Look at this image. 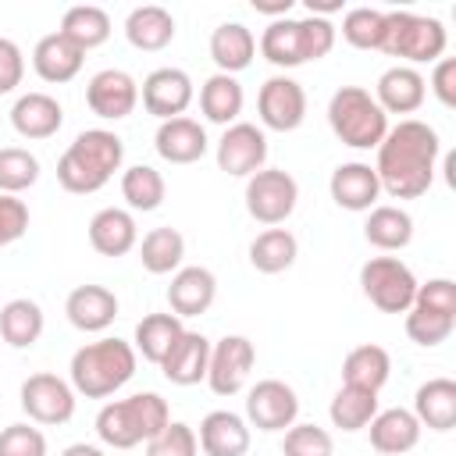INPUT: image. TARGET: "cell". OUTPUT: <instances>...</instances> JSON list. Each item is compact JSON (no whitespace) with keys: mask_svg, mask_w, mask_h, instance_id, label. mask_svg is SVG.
Listing matches in <instances>:
<instances>
[{"mask_svg":"<svg viewBox=\"0 0 456 456\" xmlns=\"http://www.w3.org/2000/svg\"><path fill=\"white\" fill-rule=\"evenodd\" d=\"M442 153L438 132L428 121L403 118L392 125L378 146L374 175L381 182V192L392 200H417L435 182V160Z\"/></svg>","mask_w":456,"mask_h":456,"instance_id":"cell-1","label":"cell"},{"mask_svg":"<svg viewBox=\"0 0 456 456\" xmlns=\"http://www.w3.org/2000/svg\"><path fill=\"white\" fill-rule=\"evenodd\" d=\"M125 160V142L107 132V128H86L75 135V142L61 153L57 160V182L75 192V196H89L100 192L110 175L121 167Z\"/></svg>","mask_w":456,"mask_h":456,"instance_id":"cell-2","label":"cell"},{"mask_svg":"<svg viewBox=\"0 0 456 456\" xmlns=\"http://www.w3.org/2000/svg\"><path fill=\"white\" fill-rule=\"evenodd\" d=\"M135 363H139V356L125 338H96V342H86L71 353L68 378H71V388L78 395L107 399L132 381Z\"/></svg>","mask_w":456,"mask_h":456,"instance_id":"cell-3","label":"cell"},{"mask_svg":"<svg viewBox=\"0 0 456 456\" xmlns=\"http://www.w3.org/2000/svg\"><path fill=\"white\" fill-rule=\"evenodd\" d=\"M338 28L328 18L306 14V18H278L267 21L260 32V57L274 68H299L310 61H321L331 53Z\"/></svg>","mask_w":456,"mask_h":456,"instance_id":"cell-4","label":"cell"},{"mask_svg":"<svg viewBox=\"0 0 456 456\" xmlns=\"http://www.w3.org/2000/svg\"><path fill=\"white\" fill-rule=\"evenodd\" d=\"M167 420H171L167 399H160L157 392H135L128 399H114L100 406L96 438L110 449H135L153 435H160Z\"/></svg>","mask_w":456,"mask_h":456,"instance_id":"cell-5","label":"cell"},{"mask_svg":"<svg viewBox=\"0 0 456 456\" xmlns=\"http://www.w3.org/2000/svg\"><path fill=\"white\" fill-rule=\"evenodd\" d=\"M328 125L349 150H378L388 132V114L363 86H338L328 100Z\"/></svg>","mask_w":456,"mask_h":456,"instance_id":"cell-6","label":"cell"},{"mask_svg":"<svg viewBox=\"0 0 456 456\" xmlns=\"http://www.w3.org/2000/svg\"><path fill=\"white\" fill-rule=\"evenodd\" d=\"M445 25L431 14H413V11H385V32L381 46L388 57L413 64H435L445 53Z\"/></svg>","mask_w":456,"mask_h":456,"instance_id":"cell-7","label":"cell"},{"mask_svg":"<svg viewBox=\"0 0 456 456\" xmlns=\"http://www.w3.org/2000/svg\"><path fill=\"white\" fill-rule=\"evenodd\" d=\"M417 278L399 256H370L360 267V289L381 314H406L417 296Z\"/></svg>","mask_w":456,"mask_h":456,"instance_id":"cell-8","label":"cell"},{"mask_svg":"<svg viewBox=\"0 0 456 456\" xmlns=\"http://www.w3.org/2000/svg\"><path fill=\"white\" fill-rule=\"evenodd\" d=\"M299 203V185L285 167H260L246 178V210L253 221L278 228Z\"/></svg>","mask_w":456,"mask_h":456,"instance_id":"cell-9","label":"cell"},{"mask_svg":"<svg viewBox=\"0 0 456 456\" xmlns=\"http://www.w3.org/2000/svg\"><path fill=\"white\" fill-rule=\"evenodd\" d=\"M18 403L28 413V420H36V424H50L53 428V424H68L75 417V388H71V381L50 374V370L28 374L21 381Z\"/></svg>","mask_w":456,"mask_h":456,"instance_id":"cell-10","label":"cell"},{"mask_svg":"<svg viewBox=\"0 0 456 456\" xmlns=\"http://www.w3.org/2000/svg\"><path fill=\"white\" fill-rule=\"evenodd\" d=\"M256 114L271 132H296L306 121V89L289 75H271L256 93Z\"/></svg>","mask_w":456,"mask_h":456,"instance_id":"cell-11","label":"cell"},{"mask_svg":"<svg viewBox=\"0 0 456 456\" xmlns=\"http://www.w3.org/2000/svg\"><path fill=\"white\" fill-rule=\"evenodd\" d=\"M217 167L232 178H249L267 164V135L253 121H235L217 139Z\"/></svg>","mask_w":456,"mask_h":456,"instance_id":"cell-12","label":"cell"},{"mask_svg":"<svg viewBox=\"0 0 456 456\" xmlns=\"http://www.w3.org/2000/svg\"><path fill=\"white\" fill-rule=\"evenodd\" d=\"M256 349L246 335H224L221 342L210 346V363H207V385L214 395H235L246 388L249 370H253Z\"/></svg>","mask_w":456,"mask_h":456,"instance_id":"cell-13","label":"cell"},{"mask_svg":"<svg viewBox=\"0 0 456 456\" xmlns=\"http://www.w3.org/2000/svg\"><path fill=\"white\" fill-rule=\"evenodd\" d=\"M299 417V395L278 378H264L246 395V424L256 431H285Z\"/></svg>","mask_w":456,"mask_h":456,"instance_id":"cell-14","label":"cell"},{"mask_svg":"<svg viewBox=\"0 0 456 456\" xmlns=\"http://www.w3.org/2000/svg\"><path fill=\"white\" fill-rule=\"evenodd\" d=\"M139 96H142L146 114H153L160 121H171V118H182L189 110L196 89H192L189 71H182V68H153L142 78Z\"/></svg>","mask_w":456,"mask_h":456,"instance_id":"cell-15","label":"cell"},{"mask_svg":"<svg viewBox=\"0 0 456 456\" xmlns=\"http://www.w3.org/2000/svg\"><path fill=\"white\" fill-rule=\"evenodd\" d=\"M86 103L103 121H121L139 103V82L121 68H103L86 82Z\"/></svg>","mask_w":456,"mask_h":456,"instance_id":"cell-16","label":"cell"},{"mask_svg":"<svg viewBox=\"0 0 456 456\" xmlns=\"http://www.w3.org/2000/svg\"><path fill=\"white\" fill-rule=\"evenodd\" d=\"M374 100L385 114H417L428 100V78L410 64H395L381 71L374 86Z\"/></svg>","mask_w":456,"mask_h":456,"instance_id":"cell-17","label":"cell"},{"mask_svg":"<svg viewBox=\"0 0 456 456\" xmlns=\"http://www.w3.org/2000/svg\"><path fill=\"white\" fill-rule=\"evenodd\" d=\"M328 192L331 200L342 207V210H353V214H363L370 207H378V196H381V182L374 175L370 164L363 160H349V164H338L328 178Z\"/></svg>","mask_w":456,"mask_h":456,"instance_id":"cell-18","label":"cell"},{"mask_svg":"<svg viewBox=\"0 0 456 456\" xmlns=\"http://www.w3.org/2000/svg\"><path fill=\"white\" fill-rule=\"evenodd\" d=\"M217 299V278L207 267H178L167 285V303L175 317H200Z\"/></svg>","mask_w":456,"mask_h":456,"instance_id":"cell-19","label":"cell"},{"mask_svg":"<svg viewBox=\"0 0 456 456\" xmlns=\"http://www.w3.org/2000/svg\"><path fill=\"white\" fill-rule=\"evenodd\" d=\"M11 125H14V132L21 139L39 142V139H50V135L61 132L64 107L50 93H21L14 100V107H11Z\"/></svg>","mask_w":456,"mask_h":456,"instance_id":"cell-20","label":"cell"},{"mask_svg":"<svg viewBox=\"0 0 456 456\" xmlns=\"http://www.w3.org/2000/svg\"><path fill=\"white\" fill-rule=\"evenodd\" d=\"M153 150L167 164H196L210 150V139H207V128L200 121H192V118L182 114V118L160 121V128L153 135Z\"/></svg>","mask_w":456,"mask_h":456,"instance_id":"cell-21","label":"cell"},{"mask_svg":"<svg viewBox=\"0 0 456 456\" xmlns=\"http://www.w3.org/2000/svg\"><path fill=\"white\" fill-rule=\"evenodd\" d=\"M64 314L71 321V328L86 331V335H96V331H107L118 317V296L103 285H78L68 292L64 299Z\"/></svg>","mask_w":456,"mask_h":456,"instance_id":"cell-22","label":"cell"},{"mask_svg":"<svg viewBox=\"0 0 456 456\" xmlns=\"http://www.w3.org/2000/svg\"><path fill=\"white\" fill-rule=\"evenodd\" d=\"M207 363H210V338L185 328L160 360V370L171 385H200L207 381Z\"/></svg>","mask_w":456,"mask_h":456,"instance_id":"cell-23","label":"cell"},{"mask_svg":"<svg viewBox=\"0 0 456 456\" xmlns=\"http://www.w3.org/2000/svg\"><path fill=\"white\" fill-rule=\"evenodd\" d=\"M196 442L207 456H246L249 452V424H246V417H239L232 410H210L200 420Z\"/></svg>","mask_w":456,"mask_h":456,"instance_id":"cell-24","label":"cell"},{"mask_svg":"<svg viewBox=\"0 0 456 456\" xmlns=\"http://www.w3.org/2000/svg\"><path fill=\"white\" fill-rule=\"evenodd\" d=\"M135 242H139V228H135L132 210L103 207V210L93 214V221H89V246L100 256H125V253L135 249Z\"/></svg>","mask_w":456,"mask_h":456,"instance_id":"cell-25","label":"cell"},{"mask_svg":"<svg viewBox=\"0 0 456 456\" xmlns=\"http://www.w3.org/2000/svg\"><path fill=\"white\" fill-rule=\"evenodd\" d=\"M367 431H370V445L381 456H403V452H410L420 442V431L424 428L413 417V410L392 406V410H378L374 420L367 424Z\"/></svg>","mask_w":456,"mask_h":456,"instance_id":"cell-26","label":"cell"},{"mask_svg":"<svg viewBox=\"0 0 456 456\" xmlns=\"http://www.w3.org/2000/svg\"><path fill=\"white\" fill-rule=\"evenodd\" d=\"M82 64H86V53H82L71 39H64L61 32L43 36V39L36 43V50H32V68H36V75H39L43 82H50V86L71 82V78L82 71Z\"/></svg>","mask_w":456,"mask_h":456,"instance_id":"cell-27","label":"cell"},{"mask_svg":"<svg viewBox=\"0 0 456 456\" xmlns=\"http://www.w3.org/2000/svg\"><path fill=\"white\" fill-rule=\"evenodd\" d=\"M256 57V36L242 21H221L210 32V61L217 64L221 75L246 71Z\"/></svg>","mask_w":456,"mask_h":456,"instance_id":"cell-28","label":"cell"},{"mask_svg":"<svg viewBox=\"0 0 456 456\" xmlns=\"http://www.w3.org/2000/svg\"><path fill=\"white\" fill-rule=\"evenodd\" d=\"M413 417L420 420V428L452 431L456 428V381L428 378L413 395Z\"/></svg>","mask_w":456,"mask_h":456,"instance_id":"cell-29","label":"cell"},{"mask_svg":"<svg viewBox=\"0 0 456 456\" xmlns=\"http://www.w3.org/2000/svg\"><path fill=\"white\" fill-rule=\"evenodd\" d=\"M125 39L142 50V53H157L175 39V18L167 7L160 4H142L135 11H128L125 18Z\"/></svg>","mask_w":456,"mask_h":456,"instance_id":"cell-30","label":"cell"},{"mask_svg":"<svg viewBox=\"0 0 456 456\" xmlns=\"http://www.w3.org/2000/svg\"><path fill=\"white\" fill-rule=\"evenodd\" d=\"M363 239L374 246V249H406L410 239H413V217L403 210V207H392V203H378L367 210V221H363Z\"/></svg>","mask_w":456,"mask_h":456,"instance_id":"cell-31","label":"cell"},{"mask_svg":"<svg viewBox=\"0 0 456 456\" xmlns=\"http://www.w3.org/2000/svg\"><path fill=\"white\" fill-rule=\"evenodd\" d=\"M388 374H392V356H388V349H381L374 342H363V346L349 349L346 360H342V385H353V388L381 392Z\"/></svg>","mask_w":456,"mask_h":456,"instance_id":"cell-32","label":"cell"},{"mask_svg":"<svg viewBox=\"0 0 456 456\" xmlns=\"http://www.w3.org/2000/svg\"><path fill=\"white\" fill-rule=\"evenodd\" d=\"M242 103H246V96H242V86H239L235 75L214 71V75L200 86V110H203V118L214 121V125H224V128L235 125L239 114H242Z\"/></svg>","mask_w":456,"mask_h":456,"instance_id":"cell-33","label":"cell"},{"mask_svg":"<svg viewBox=\"0 0 456 456\" xmlns=\"http://www.w3.org/2000/svg\"><path fill=\"white\" fill-rule=\"evenodd\" d=\"M43 306L28 296H18V299H7L0 306V338L14 349H28L39 342L43 335Z\"/></svg>","mask_w":456,"mask_h":456,"instance_id":"cell-34","label":"cell"},{"mask_svg":"<svg viewBox=\"0 0 456 456\" xmlns=\"http://www.w3.org/2000/svg\"><path fill=\"white\" fill-rule=\"evenodd\" d=\"M64 39H71L82 53L93 50V46H103L110 39V14L96 4H78V7H68L64 18H61V28H57Z\"/></svg>","mask_w":456,"mask_h":456,"instance_id":"cell-35","label":"cell"},{"mask_svg":"<svg viewBox=\"0 0 456 456\" xmlns=\"http://www.w3.org/2000/svg\"><path fill=\"white\" fill-rule=\"evenodd\" d=\"M299 256V242L289 228H267L249 242V264L260 274H281L296 264Z\"/></svg>","mask_w":456,"mask_h":456,"instance_id":"cell-36","label":"cell"},{"mask_svg":"<svg viewBox=\"0 0 456 456\" xmlns=\"http://www.w3.org/2000/svg\"><path fill=\"white\" fill-rule=\"evenodd\" d=\"M182 256H185V239L171 224L146 232L139 242V260L150 274H175L182 267Z\"/></svg>","mask_w":456,"mask_h":456,"instance_id":"cell-37","label":"cell"},{"mask_svg":"<svg viewBox=\"0 0 456 456\" xmlns=\"http://www.w3.org/2000/svg\"><path fill=\"white\" fill-rule=\"evenodd\" d=\"M185 328H182V317H175V314H146L139 324H135V356L142 353V360H150V363H157L160 367V360L167 356V349L175 346V338L182 335Z\"/></svg>","mask_w":456,"mask_h":456,"instance_id":"cell-38","label":"cell"},{"mask_svg":"<svg viewBox=\"0 0 456 456\" xmlns=\"http://www.w3.org/2000/svg\"><path fill=\"white\" fill-rule=\"evenodd\" d=\"M378 413V392H367V388H353V385H342L328 406V417L338 431H363Z\"/></svg>","mask_w":456,"mask_h":456,"instance_id":"cell-39","label":"cell"},{"mask_svg":"<svg viewBox=\"0 0 456 456\" xmlns=\"http://www.w3.org/2000/svg\"><path fill=\"white\" fill-rule=\"evenodd\" d=\"M121 196H125V203H128L132 210L150 214V210H157V207L164 203L167 182H164V175H160L157 167H150V164H132V167L121 175Z\"/></svg>","mask_w":456,"mask_h":456,"instance_id":"cell-40","label":"cell"},{"mask_svg":"<svg viewBox=\"0 0 456 456\" xmlns=\"http://www.w3.org/2000/svg\"><path fill=\"white\" fill-rule=\"evenodd\" d=\"M36 182H39L36 153H28L21 146H4L0 150V192L4 196H18V192L32 189Z\"/></svg>","mask_w":456,"mask_h":456,"instance_id":"cell-41","label":"cell"},{"mask_svg":"<svg viewBox=\"0 0 456 456\" xmlns=\"http://www.w3.org/2000/svg\"><path fill=\"white\" fill-rule=\"evenodd\" d=\"M456 328V317L452 314H438V310H428V306H410L406 310V335L410 342L431 349V346H442Z\"/></svg>","mask_w":456,"mask_h":456,"instance_id":"cell-42","label":"cell"},{"mask_svg":"<svg viewBox=\"0 0 456 456\" xmlns=\"http://www.w3.org/2000/svg\"><path fill=\"white\" fill-rule=\"evenodd\" d=\"M385 32V11L378 7H349L342 18V39L356 50H378Z\"/></svg>","mask_w":456,"mask_h":456,"instance_id":"cell-43","label":"cell"},{"mask_svg":"<svg viewBox=\"0 0 456 456\" xmlns=\"http://www.w3.org/2000/svg\"><path fill=\"white\" fill-rule=\"evenodd\" d=\"M335 442L321 424H292L281 438V456H331Z\"/></svg>","mask_w":456,"mask_h":456,"instance_id":"cell-44","label":"cell"},{"mask_svg":"<svg viewBox=\"0 0 456 456\" xmlns=\"http://www.w3.org/2000/svg\"><path fill=\"white\" fill-rule=\"evenodd\" d=\"M196 452H200L196 431L182 420H167V428L146 442V456H196Z\"/></svg>","mask_w":456,"mask_h":456,"instance_id":"cell-45","label":"cell"},{"mask_svg":"<svg viewBox=\"0 0 456 456\" xmlns=\"http://www.w3.org/2000/svg\"><path fill=\"white\" fill-rule=\"evenodd\" d=\"M0 456H46V435L32 424H7L0 431Z\"/></svg>","mask_w":456,"mask_h":456,"instance_id":"cell-46","label":"cell"},{"mask_svg":"<svg viewBox=\"0 0 456 456\" xmlns=\"http://www.w3.org/2000/svg\"><path fill=\"white\" fill-rule=\"evenodd\" d=\"M25 232H28V207H25V200L0 192V249L18 242Z\"/></svg>","mask_w":456,"mask_h":456,"instance_id":"cell-47","label":"cell"},{"mask_svg":"<svg viewBox=\"0 0 456 456\" xmlns=\"http://www.w3.org/2000/svg\"><path fill=\"white\" fill-rule=\"evenodd\" d=\"M413 303H417V306H428V310H438V314H452V317H456V281H452V278H431V281L417 285Z\"/></svg>","mask_w":456,"mask_h":456,"instance_id":"cell-48","label":"cell"},{"mask_svg":"<svg viewBox=\"0 0 456 456\" xmlns=\"http://www.w3.org/2000/svg\"><path fill=\"white\" fill-rule=\"evenodd\" d=\"M21 78H25V53L14 39L0 36V96L14 93L21 86Z\"/></svg>","mask_w":456,"mask_h":456,"instance_id":"cell-49","label":"cell"},{"mask_svg":"<svg viewBox=\"0 0 456 456\" xmlns=\"http://www.w3.org/2000/svg\"><path fill=\"white\" fill-rule=\"evenodd\" d=\"M431 93L438 96L442 107H456V61H452V57H438V61H435Z\"/></svg>","mask_w":456,"mask_h":456,"instance_id":"cell-50","label":"cell"},{"mask_svg":"<svg viewBox=\"0 0 456 456\" xmlns=\"http://www.w3.org/2000/svg\"><path fill=\"white\" fill-rule=\"evenodd\" d=\"M253 11L256 14H267L271 21H278V18H289L292 14V0H253Z\"/></svg>","mask_w":456,"mask_h":456,"instance_id":"cell-51","label":"cell"},{"mask_svg":"<svg viewBox=\"0 0 456 456\" xmlns=\"http://www.w3.org/2000/svg\"><path fill=\"white\" fill-rule=\"evenodd\" d=\"M61 456H103V449H100V445H89V442H75V445H68Z\"/></svg>","mask_w":456,"mask_h":456,"instance_id":"cell-52","label":"cell"}]
</instances>
